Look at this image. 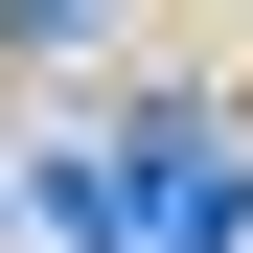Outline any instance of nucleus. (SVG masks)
Listing matches in <instances>:
<instances>
[{
    "mask_svg": "<svg viewBox=\"0 0 253 253\" xmlns=\"http://www.w3.org/2000/svg\"><path fill=\"white\" fill-rule=\"evenodd\" d=\"M46 23H115V0H0V46H46Z\"/></svg>",
    "mask_w": 253,
    "mask_h": 253,
    "instance_id": "f257e3e1",
    "label": "nucleus"
}]
</instances>
